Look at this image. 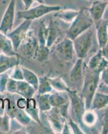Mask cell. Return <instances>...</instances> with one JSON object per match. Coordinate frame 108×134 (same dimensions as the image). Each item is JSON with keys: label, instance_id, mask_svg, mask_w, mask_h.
<instances>
[{"label": "cell", "instance_id": "1", "mask_svg": "<svg viewBox=\"0 0 108 134\" xmlns=\"http://www.w3.org/2000/svg\"><path fill=\"white\" fill-rule=\"evenodd\" d=\"M99 77V72L93 71L87 67L84 69L83 82L82 85L81 96L84 99L86 110L90 109L92 99L99 85L100 80Z\"/></svg>", "mask_w": 108, "mask_h": 134}, {"label": "cell", "instance_id": "2", "mask_svg": "<svg viewBox=\"0 0 108 134\" xmlns=\"http://www.w3.org/2000/svg\"><path fill=\"white\" fill-rule=\"evenodd\" d=\"M94 24V21L90 15L88 9L83 8L79 11V14L66 32V36L72 40L77 36L85 32Z\"/></svg>", "mask_w": 108, "mask_h": 134}, {"label": "cell", "instance_id": "3", "mask_svg": "<svg viewBox=\"0 0 108 134\" xmlns=\"http://www.w3.org/2000/svg\"><path fill=\"white\" fill-rule=\"evenodd\" d=\"M94 36L95 30L92 26L73 39L74 50L78 58L84 59L87 57L93 46Z\"/></svg>", "mask_w": 108, "mask_h": 134}, {"label": "cell", "instance_id": "4", "mask_svg": "<svg viewBox=\"0 0 108 134\" xmlns=\"http://www.w3.org/2000/svg\"><path fill=\"white\" fill-rule=\"evenodd\" d=\"M62 7L59 5H48L39 4L38 6L30 8L24 11H20L17 13V18L24 20H33L39 19L44 15L52 12H56L62 9Z\"/></svg>", "mask_w": 108, "mask_h": 134}, {"label": "cell", "instance_id": "5", "mask_svg": "<svg viewBox=\"0 0 108 134\" xmlns=\"http://www.w3.org/2000/svg\"><path fill=\"white\" fill-rule=\"evenodd\" d=\"M67 93L70 99L72 115L71 118L81 127L83 124V116L86 111L84 99L81 96V94H79L77 91L70 88L67 91Z\"/></svg>", "mask_w": 108, "mask_h": 134}, {"label": "cell", "instance_id": "6", "mask_svg": "<svg viewBox=\"0 0 108 134\" xmlns=\"http://www.w3.org/2000/svg\"><path fill=\"white\" fill-rule=\"evenodd\" d=\"M38 47V42L37 36L33 31L28 30L20 44L17 52L19 57H22L26 59H35Z\"/></svg>", "mask_w": 108, "mask_h": 134}, {"label": "cell", "instance_id": "7", "mask_svg": "<svg viewBox=\"0 0 108 134\" xmlns=\"http://www.w3.org/2000/svg\"><path fill=\"white\" fill-rule=\"evenodd\" d=\"M31 20H24V21L20 24L18 27L14 30L11 31L7 34V36L12 43L13 47L15 51L18 50L20 44L21 43L25 36L30 29V27L32 24Z\"/></svg>", "mask_w": 108, "mask_h": 134}, {"label": "cell", "instance_id": "8", "mask_svg": "<svg viewBox=\"0 0 108 134\" xmlns=\"http://www.w3.org/2000/svg\"><path fill=\"white\" fill-rule=\"evenodd\" d=\"M16 0H10L0 22V32L7 35L12 30L15 19Z\"/></svg>", "mask_w": 108, "mask_h": 134}, {"label": "cell", "instance_id": "9", "mask_svg": "<svg viewBox=\"0 0 108 134\" xmlns=\"http://www.w3.org/2000/svg\"><path fill=\"white\" fill-rule=\"evenodd\" d=\"M48 37L46 40V46L50 48L57 40H61L63 34L67 32L64 31V27L60 24L57 19L50 20L48 25Z\"/></svg>", "mask_w": 108, "mask_h": 134}, {"label": "cell", "instance_id": "10", "mask_svg": "<svg viewBox=\"0 0 108 134\" xmlns=\"http://www.w3.org/2000/svg\"><path fill=\"white\" fill-rule=\"evenodd\" d=\"M55 49L60 58L64 60H72L75 56L73 40L67 37L60 40Z\"/></svg>", "mask_w": 108, "mask_h": 134}, {"label": "cell", "instance_id": "11", "mask_svg": "<svg viewBox=\"0 0 108 134\" xmlns=\"http://www.w3.org/2000/svg\"><path fill=\"white\" fill-rule=\"evenodd\" d=\"M46 112L48 119L52 129L58 133L62 132L64 123L67 121V119L61 115L56 107H52Z\"/></svg>", "mask_w": 108, "mask_h": 134}, {"label": "cell", "instance_id": "12", "mask_svg": "<svg viewBox=\"0 0 108 134\" xmlns=\"http://www.w3.org/2000/svg\"><path fill=\"white\" fill-rule=\"evenodd\" d=\"M84 78L83 59L78 58L69 74V79L72 84L75 86L82 85Z\"/></svg>", "mask_w": 108, "mask_h": 134}, {"label": "cell", "instance_id": "13", "mask_svg": "<svg viewBox=\"0 0 108 134\" xmlns=\"http://www.w3.org/2000/svg\"><path fill=\"white\" fill-rule=\"evenodd\" d=\"M107 5L108 2L106 1L95 0L92 2L91 5L88 8V10L94 24L101 20Z\"/></svg>", "mask_w": 108, "mask_h": 134}, {"label": "cell", "instance_id": "14", "mask_svg": "<svg viewBox=\"0 0 108 134\" xmlns=\"http://www.w3.org/2000/svg\"><path fill=\"white\" fill-rule=\"evenodd\" d=\"M96 36L98 38L99 48H102L106 44L108 40V21L105 20H101L96 22Z\"/></svg>", "mask_w": 108, "mask_h": 134}, {"label": "cell", "instance_id": "15", "mask_svg": "<svg viewBox=\"0 0 108 134\" xmlns=\"http://www.w3.org/2000/svg\"><path fill=\"white\" fill-rule=\"evenodd\" d=\"M108 66V62L104 58L101 49L91 58L87 67L91 70L101 73V72Z\"/></svg>", "mask_w": 108, "mask_h": 134}, {"label": "cell", "instance_id": "16", "mask_svg": "<svg viewBox=\"0 0 108 134\" xmlns=\"http://www.w3.org/2000/svg\"><path fill=\"white\" fill-rule=\"evenodd\" d=\"M19 56H8L0 54V75L4 73L13 67L19 65Z\"/></svg>", "mask_w": 108, "mask_h": 134}, {"label": "cell", "instance_id": "17", "mask_svg": "<svg viewBox=\"0 0 108 134\" xmlns=\"http://www.w3.org/2000/svg\"><path fill=\"white\" fill-rule=\"evenodd\" d=\"M36 89L30 85L26 81H17L16 80V87H15V94H20L26 99L32 98L35 92Z\"/></svg>", "mask_w": 108, "mask_h": 134}, {"label": "cell", "instance_id": "18", "mask_svg": "<svg viewBox=\"0 0 108 134\" xmlns=\"http://www.w3.org/2000/svg\"><path fill=\"white\" fill-rule=\"evenodd\" d=\"M0 54L8 56H19L14 49L11 40L2 32H0Z\"/></svg>", "mask_w": 108, "mask_h": 134}, {"label": "cell", "instance_id": "19", "mask_svg": "<svg viewBox=\"0 0 108 134\" xmlns=\"http://www.w3.org/2000/svg\"><path fill=\"white\" fill-rule=\"evenodd\" d=\"M108 105V94L97 92L95 93L90 106L91 110H101Z\"/></svg>", "mask_w": 108, "mask_h": 134}, {"label": "cell", "instance_id": "20", "mask_svg": "<svg viewBox=\"0 0 108 134\" xmlns=\"http://www.w3.org/2000/svg\"><path fill=\"white\" fill-rule=\"evenodd\" d=\"M24 110L26 111V113L29 115L31 118L38 122L41 126H43L41 121L39 118V115H38L39 109L38 107H37L36 100L35 99L30 98V99H26V104Z\"/></svg>", "mask_w": 108, "mask_h": 134}, {"label": "cell", "instance_id": "21", "mask_svg": "<svg viewBox=\"0 0 108 134\" xmlns=\"http://www.w3.org/2000/svg\"><path fill=\"white\" fill-rule=\"evenodd\" d=\"M78 14H79V11L73 10V9H66V10L61 9L56 12V14H54V17L56 19H60L65 23L71 24Z\"/></svg>", "mask_w": 108, "mask_h": 134}, {"label": "cell", "instance_id": "22", "mask_svg": "<svg viewBox=\"0 0 108 134\" xmlns=\"http://www.w3.org/2000/svg\"><path fill=\"white\" fill-rule=\"evenodd\" d=\"M24 76V80L31 85L37 91L38 88V77L34 72L24 67H21Z\"/></svg>", "mask_w": 108, "mask_h": 134}, {"label": "cell", "instance_id": "23", "mask_svg": "<svg viewBox=\"0 0 108 134\" xmlns=\"http://www.w3.org/2000/svg\"><path fill=\"white\" fill-rule=\"evenodd\" d=\"M49 93L43 94H38L36 95V100L38 105V107L42 111H48L52 108L49 101Z\"/></svg>", "mask_w": 108, "mask_h": 134}, {"label": "cell", "instance_id": "24", "mask_svg": "<svg viewBox=\"0 0 108 134\" xmlns=\"http://www.w3.org/2000/svg\"><path fill=\"white\" fill-rule=\"evenodd\" d=\"M49 101L52 107H59L69 103V100L60 93H55L49 95Z\"/></svg>", "mask_w": 108, "mask_h": 134}, {"label": "cell", "instance_id": "25", "mask_svg": "<svg viewBox=\"0 0 108 134\" xmlns=\"http://www.w3.org/2000/svg\"><path fill=\"white\" fill-rule=\"evenodd\" d=\"M48 80L52 88L58 92H67L69 89V87L66 85L61 76L55 78L48 77Z\"/></svg>", "mask_w": 108, "mask_h": 134}, {"label": "cell", "instance_id": "26", "mask_svg": "<svg viewBox=\"0 0 108 134\" xmlns=\"http://www.w3.org/2000/svg\"><path fill=\"white\" fill-rule=\"evenodd\" d=\"M52 86L48 80L47 76H42L38 78V88L36 91L38 94H43L50 93L52 91Z\"/></svg>", "mask_w": 108, "mask_h": 134}, {"label": "cell", "instance_id": "27", "mask_svg": "<svg viewBox=\"0 0 108 134\" xmlns=\"http://www.w3.org/2000/svg\"><path fill=\"white\" fill-rule=\"evenodd\" d=\"M48 25L44 23V21H42L39 26L38 31L37 39L38 42V46H46V40L48 37Z\"/></svg>", "mask_w": 108, "mask_h": 134}, {"label": "cell", "instance_id": "28", "mask_svg": "<svg viewBox=\"0 0 108 134\" xmlns=\"http://www.w3.org/2000/svg\"><path fill=\"white\" fill-rule=\"evenodd\" d=\"M14 118L16 119L18 121L20 122V124L25 126L29 125L32 121L31 117L26 113V111L24 109H18L15 111Z\"/></svg>", "mask_w": 108, "mask_h": 134}, {"label": "cell", "instance_id": "29", "mask_svg": "<svg viewBox=\"0 0 108 134\" xmlns=\"http://www.w3.org/2000/svg\"><path fill=\"white\" fill-rule=\"evenodd\" d=\"M49 52L50 49L46 46H38L35 59H36L40 63H46L48 58Z\"/></svg>", "mask_w": 108, "mask_h": 134}, {"label": "cell", "instance_id": "30", "mask_svg": "<svg viewBox=\"0 0 108 134\" xmlns=\"http://www.w3.org/2000/svg\"><path fill=\"white\" fill-rule=\"evenodd\" d=\"M9 126V116L4 110V107H0V129L4 131H8Z\"/></svg>", "mask_w": 108, "mask_h": 134}, {"label": "cell", "instance_id": "31", "mask_svg": "<svg viewBox=\"0 0 108 134\" xmlns=\"http://www.w3.org/2000/svg\"><path fill=\"white\" fill-rule=\"evenodd\" d=\"M98 117L95 113H93V110H86L83 116V123L87 126H92L97 121Z\"/></svg>", "mask_w": 108, "mask_h": 134}, {"label": "cell", "instance_id": "32", "mask_svg": "<svg viewBox=\"0 0 108 134\" xmlns=\"http://www.w3.org/2000/svg\"><path fill=\"white\" fill-rule=\"evenodd\" d=\"M10 78L13 79L17 80V81H22V80H24L22 70H21V68L18 65L15 66L14 67V69L12 71V73L11 74Z\"/></svg>", "mask_w": 108, "mask_h": 134}, {"label": "cell", "instance_id": "33", "mask_svg": "<svg viewBox=\"0 0 108 134\" xmlns=\"http://www.w3.org/2000/svg\"><path fill=\"white\" fill-rule=\"evenodd\" d=\"M105 109L104 112L103 119H102V133H108V105L105 107Z\"/></svg>", "mask_w": 108, "mask_h": 134}, {"label": "cell", "instance_id": "34", "mask_svg": "<svg viewBox=\"0 0 108 134\" xmlns=\"http://www.w3.org/2000/svg\"><path fill=\"white\" fill-rule=\"evenodd\" d=\"M68 121H69V124L70 125V127L71 128L72 131H73V133L75 134H83L85 133L83 132V130H81V129L80 127H81L79 126V124L77 123H76L75 121L73 120V119L71 118V117H69L68 119Z\"/></svg>", "mask_w": 108, "mask_h": 134}, {"label": "cell", "instance_id": "35", "mask_svg": "<svg viewBox=\"0 0 108 134\" xmlns=\"http://www.w3.org/2000/svg\"><path fill=\"white\" fill-rule=\"evenodd\" d=\"M8 79V75L6 72L0 75V93H3L6 91V85Z\"/></svg>", "mask_w": 108, "mask_h": 134}, {"label": "cell", "instance_id": "36", "mask_svg": "<svg viewBox=\"0 0 108 134\" xmlns=\"http://www.w3.org/2000/svg\"><path fill=\"white\" fill-rule=\"evenodd\" d=\"M101 80L105 85L108 86V66L101 72Z\"/></svg>", "mask_w": 108, "mask_h": 134}, {"label": "cell", "instance_id": "37", "mask_svg": "<svg viewBox=\"0 0 108 134\" xmlns=\"http://www.w3.org/2000/svg\"><path fill=\"white\" fill-rule=\"evenodd\" d=\"M101 51L102 55H103L104 58L108 62V40L105 46L102 48H101Z\"/></svg>", "mask_w": 108, "mask_h": 134}, {"label": "cell", "instance_id": "38", "mask_svg": "<svg viewBox=\"0 0 108 134\" xmlns=\"http://www.w3.org/2000/svg\"><path fill=\"white\" fill-rule=\"evenodd\" d=\"M22 2L24 3V5L25 10L26 9H28L32 7V5L34 3V0H21Z\"/></svg>", "mask_w": 108, "mask_h": 134}, {"label": "cell", "instance_id": "39", "mask_svg": "<svg viewBox=\"0 0 108 134\" xmlns=\"http://www.w3.org/2000/svg\"><path fill=\"white\" fill-rule=\"evenodd\" d=\"M62 132H61L62 133H64V134L71 133L70 129H69V126L68 125V124H67V121L64 123V126H63V128H62Z\"/></svg>", "mask_w": 108, "mask_h": 134}, {"label": "cell", "instance_id": "40", "mask_svg": "<svg viewBox=\"0 0 108 134\" xmlns=\"http://www.w3.org/2000/svg\"><path fill=\"white\" fill-rule=\"evenodd\" d=\"M34 2H37L39 4H43V3H44V0H34Z\"/></svg>", "mask_w": 108, "mask_h": 134}, {"label": "cell", "instance_id": "41", "mask_svg": "<svg viewBox=\"0 0 108 134\" xmlns=\"http://www.w3.org/2000/svg\"><path fill=\"white\" fill-rule=\"evenodd\" d=\"M89 1H91V2H93V1H95V0H89Z\"/></svg>", "mask_w": 108, "mask_h": 134}, {"label": "cell", "instance_id": "42", "mask_svg": "<svg viewBox=\"0 0 108 134\" xmlns=\"http://www.w3.org/2000/svg\"><path fill=\"white\" fill-rule=\"evenodd\" d=\"M107 29H108V28H107Z\"/></svg>", "mask_w": 108, "mask_h": 134}, {"label": "cell", "instance_id": "43", "mask_svg": "<svg viewBox=\"0 0 108 134\" xmlns=\"http://www.w3.org/2000/svg\"></svg>", "mask_w": 108, "mask_h": 134}]
</instances>
